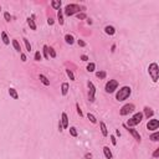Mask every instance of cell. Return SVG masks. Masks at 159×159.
Instances as JSON below:
<instances>
[{"instance_id":"43","label":"cell","mask_w":159,"mask_h":159,"mask_svg":"<svg viewBox=\"0 0 159 159\" xmlns=\"http://www.w3.org/2000/svg\"><path fill=\"white\" fill-rule=\"evenodd\" d=\"M85 158H86V159H91V158H92V154H91V153H87V154L85 155Z\"/></svg>"},{"instance_id":"3","label":"cell","mask_w":159,"mask_h":159,"mask_svg":"<svg viewBox=\"0 0 159 159\" xmlns=\"http://www.w3.org/2000/svg\"><path fill=\"white\" fill-rule=\"evenodd\" d=\"M148 72H149V75H150L153 82H157L158 78H159V67H158V65L155 64V62L150 64L149 65V68H148Z\"/></svg>"},{"instance_id":"38","label":"cell","mask_w":159,"mask_h":159,"mask_svg":"<svg viewBox=\"0 0 159 159\" xmlns=\"http://www.w3.org/2000/svg\"><path fill=\"white\" fill-rule=\"evenodd\" d=\"M111 142H112V144H113V145H116L117 140H116V137H114V135H111Z\"/></svg>"},{"instance_id":"4","label":"cell","mask_w":159,"mask_h":159,"mask_svg":"<svg viewBox=\"0 0 159 159\" xmlns=\"http://www.w3.org/2000/svg\"><path fill=\"white\" fill-rule=\"evenodd\" d=\"M142 119H143V113H140V112H138V113H135L130 119H128L127 124L129 127H133V126H137L138 123H140L142 122Z\"/></svg>"},{"instance_id":"20","label":"cell","mask_w":159,"mask_h":159,"mask_svg":"<svg viewBox=\"0 0 159 159\" xmlns=\"http://www.w3.org/2000/svg\"><path fill=\"white\" fill-rule=\"evenodd\" d=\"M144 113H145V117H147L148 119H149V117H152V116L154 114V112H153L149 107H145V108H144Z\"/></svg>"},{"instance_id":"14","label":"cell","mask_w":159,"mask_h":159,"mask_svg":"<svg viewBox=\"0 0 159 159\" xmlns=\"http://www.w3.org/2000/svg\"><path fill=\"white\" fill-rule=\"evenodd\" d=\"M103 153H104V157L107 159H112V152L109 150L108 147H103Z\"/></svg>"},{"instance_id":"40","label":"cell","mask_w":159,"mask_h":159,"mask_svg":"<svg viewBox=\"0 0 159 159\" xmlns=\"http://www.w3.org/2000/svg\"><path fill=\"white\" fill-rule=\"evenodd\" d=\"M158 155H159V148H158V149H155V152L153 153V157H154V158H157Z\"/></svg>"},{"instance_id":"11","label":"cell","mask_w":159,"mask_h":159,"mask_svg":"<svg viewBox=\"0 0 159 159\" xmlns=\"http://www.w3.org/2000/svg\"><path fill=\"white\" fill-rule=\"evenodd\" d=\"M99 127H101L102 135H103V137H107V135H108V130H107V127H106L104 122H99Z\"/></svg>"},{"instance_id":"17","label":"cell","mask_w":159,"mask_h":159,"mask_svg":"<svg viewBox=\"0 0 159 159\" xmlns=\"http://www.w3.org/2000/svg\"><path fill=\"white\" fill-rule=\"evenodd\" d=\"M67 92H68V83H67V82H64L62 86H61V93L64 96H66Z\"/></svg>"},{"instance_id":"9","label":"cell","mask_w":159,"mask_h":159,"mask_svg":"<svg viewBox=\"0 0 159 159\" xmlns=\"http://www.w3.org/2000/svg\"><path fill=\"white\" fill-rule=\"evenodd\" d=\"M61 124H62V128H64V129H67V128H68V117H67V114H66L65 112L61 114Z\"/></svg>"},{"instance_id":"10","label":"cell","mask_w":159,"mask_h":159,"mask_svg":"<svg viewBox=\"0 0 159 159\" xmlns=\"http://www.w3.org/2000/svg\"><path fill=\"white\" fill-rule=\"evenodd\" d=\"M128 132H129V133L134 137V139H137L138 142H140V134H139L135 129H133V128H128Z\"/></svg>"},{"instance_id":"8","label":"cell","mask_w":159,"mask_h":159,"mask_svg":"<svg viewBox=\"0 0 159 159\" xmlns=\"http://www.w3.org/2000/svg\"><path fill=\"white\" fill-rule=\"evenodd\" d=\"M88 88H90V101L93 102L95 101V95H96V87L92 82H88Z\"/></svg>"},{"instance_id":"21","label":"cell","mask_w":159,"mask_h":159,"mask_svg":"<svg viewBox=\"0 0 159 159\" xmlns=\"http://www.w3.org/2000/svg\"><path fill=\"white\" fill-rule=\"evenodd\" d=\"M51 6H52L54 9L59 10V9H60V6H61V1H60V0H54V1L51 3Z\"/></svg>"},{"instance_id":"31","label":"cell","mask_w":159,"mask_h":159,"mask_svg":"<svg viewBox=\"0 0 159 159\" xmlns=\"http://www.w3.org/2000/svg\"><path fill=\"white\" fill-rule=\"evenodd\" d=\"M70 134H71L72 137H77V130H76V128L70 127Z\"/></svg>"},{"instance_id":"25","label":"cell","mask_w":159,"mask_h":159,"mask_svg":"<svg viewBox=\"0 0 159 159\" xmlns=\"http://www.w3.org/2000/svg\"><path fill=\"white\" fill-rule=\"evenodd\" d=\"M95 68H96V65L93 64V62H90V64L87 65V71H88V72H93Z\"/></svg>"},{"instance_id":"36","label":"cell","mask_w":159,"mask_h":159,"mask_svg":"<svg viewBox=\"0 0 159 159\" xmlns=\"http://www.w3.org/2000/svg\"><path fill=\"white\" fill-rule=\"evenodd\" d=\"M76 108H77V113L80 114V117H82V116H83V113H82V111H81V108H80L78 103H76Z\"/></svg>"},{"instance_id":"35","label":"cell","mask_w":159,"mask_h":159,"mask_svg":"<svg viewBox=\"0 0 159 159\" xmlns=\"http://www.w3.org/2000/svg\"><path fill=\"white\" fill-rule=\"evenodd\" d=\"M4 19H5L6 21H10V20H11V15H10L9 13H4Z\"/></svg>"},{"instance_id":"24","label":"cell","mask_w":159,"mask_h":159,"mask_svg":"<svg viewBox=\"0 0 159 159\" xmlns=\"http://www.w3.org/2000/svg\"><path fill=\"white\" fill-rule=\"evenodd\" d=\"M96 76H97L98 78H101V80H102V78H106V76H107V73H106L104 71H98V72L96 73Z\"/></svg>"},{"instance_id":"18","label":"cell","mask_w":159,"mask_h":159,"mask_svg":"<svg viewBox=\"0 0 159 159\" xmlns=\"http://www.w3.org/2000/svg\"><path fill=\"white\" fill-rule=\"evenodd\" d=\"M1 39H3V42H4L5 45H9V44H10V40H9V37H8V35H6L5 31L1 32Z\"/></svg>"},{"instance_id":"39","label":"cell","mask_w":159,"mask_h":159,"mask_svg":"<svg viewBox=\"0 0 159 159\" xmlns=\"http://www.w3.org/2000/svg\"><path fill=\"white\" fill-rule=\"evenodd\" d=\"M21 61L23 62H26V55L25 54H21Z\"/></svg>"},{"instance_id":"41","label":"cell","mask_w":159,"mask_h":159,"mask_svg":"<svg viewBox=\"0 0 159 159\" xmlns=\"http://www.w3.org/2000/svg\"><path fill=\"white\" fill-rule=\"evenodd\" d=\"M81 60H82V61H88V57H87L86 55H82V56H81Z\"/></svg>"},{"instance_id":"23","label":"cell","mask_w":159,"mask_h":159,"mask_svg":"<svg viewBox=\"0 0 159 159\" xmlns=\"http://www.w3.org/2000/svg\"><path fill=\"white\" fill-rule=\"evenodd\" d=\"M13 46H14V49H15L18 52H20V51H21V47H20V44H19V41H18V40H13Z\"/></svg>"},{"instance_id":"12","label":"cell","mask_w":159,"mask_h":159,"mask_svg":"<svg viewBox=\"0 0 159 159\" xmlns=\"http://www.w3.org/2000/svg\"><path fill=\"white\" fill-rule=\"evenodd\" d=\"M104 32H106L107 35H111V36H112V35L116 34V29H114L113 26H109V25H108V26L104 28Z\"/></svg>"},{"instance_id":"27","label":"cell","mask_w":159,"mask_h":159,"mask_svg":"<svg viewBox=\"0 0 159 159\" xmlns=\"http://www.w3.org/2000/svg\"><path fill=\"white\" fill-rule=\"evenodd\" d=\"M44 57H45L46 60H49V57H50V56H49V46H46V45L44 46Z\"/></svg>"},{"instance_id":"1","label":"cell","mask_w":159,"mask_h":159,"mask_svg":"<svg viewBox=\"0 0 159 159\" xmlns=\"http://www.w3.org/2000/svg\"><path fill=\"white\" fill-rule=\"evenodd\" d=\"M130 93H132V88H130L129 86H124V87H122V88L117 92L116 99H117L118 102H122V101L127 99L128 97L130 96Z\"/></svg>"},{"instance_id":"29","label":"cell","mask_w":159,"mask_h":159,"mask_svg":"<svg viewBox=\"0 0 159 159\" xmlns=\"http://www.w3.org/2000/svg\"><path fill=\"white\" fill-rule=\"evenodd\" d=\"M149 139H150V140H153V142H157V140L159 139V133H158V132H155L154 134H152V135H150V138H149Z\"/></svg>"},{"instance_id":"7","label":"cell","mask_w":159,"mask_h":159,"mask_svg":"<svg viewBox=\"0 0 159 159\" xmlns=\"http://www.w3.org/2000/svg\"><path fill=\"white\" fill-rule=\"evenodd\" d=\"M159 127V121L158 119H149V122L147 123V128L149 130H154V129H158Z\"/></svg>"},{"instance_id":"22","label":"cell","mask_w":159,"mask_h":159,"mask_svg":"<svg viewBox=\"0 0 159 159\" xmlns=\"http://www.w3.org/2000/svg\"><path fill=\"white\" fill-rule=\"evenodd\" d=\"M28 24H29V26L31 28V30H36V24H35V21H34V18H29V19H28Z\"/></svg>"},{"instance_id":"42","label":"cell","mask_w":159,"mask_h":159,"mask_svg":"<svg viewBox=\"0 0 159 159\" xmlns=\"http://www.w3.org/2000/svg\"><path fill=\"white\" fill-rule=\"evenodd\" d=\"M47 23H49V25H54V19H52V18H50V19L47 20Z\"/></svg>"},{"instance_id":"26","label":"cell","mask_w":159,"mask_h":159,"mask_svg":"<svg viewBox=\"0 0 159 159\" xmlns=\"http://www.w3.org/2000/svg\"><path fill=\"white\" fill-rule=\"evenodd\" d=\"M23 40H24V44H25V46H26V50H28V51L30 52V51H31V45H30L29 40H28V39H25V37H24Z\"/></svg>"},{"instance_id":"6","label":"cell","mask_w":159,"mask_h":159,"mask_svg":"<svg viewBox=\"0 0 159 159\" xmlns=\"http://www.w3.org/2000/svg\"><path fill=\"white\" fill-rule=\"evenodd\" d=\"M134 104L133 103H128V104H124L122 108H121V111H119V113H121V116H127L129 114L130 112H133L134 111Z\"/></svg>"},{"instance_id":"32","label":"cell","mask_w":159,"mask_h":159,"mask_svg":"<svg viewBox=\"0 0 159 159\" xmlns=\"http://www.w3.org/2000/svg\"><path fill=\"white\" fill-rule=\"evenodd\" d=\"M87 118H88V119H90V121H91L92 123H96V122H97L96 117L93 116V114H91V113H88V114H87Z\"/></svg>"},{"instance_id":"13","label":"cell","mask_w":159,"mask_h":159,"mask_svg":"<svg viewBox=\"0 0 159 159\" xmlns=\"http://www.w3.org/2000/svg\"><path fill=\"white\" fill-rule=\"evenodd\" d=\"M39 78H40V81H41L45 86H50V80H49L45 75H40V76H39Z\"/></svg>"},{"instance_id":"34","label":"cell","mask_w":159,"mask_h":159,"mask_svg":"<svg viewBox=\"0 0 159 159\" xmlns=\"http://www.w3.org/2000/svg\"><path fill=\"white\" fill-rule=\"evenodd\" d=\"M41 57H42V56H41L40 51H36V52H35V60H36V61H40Z\"/></svg>"},{"instance_id":"44","label":"cell","mask_w":159,"mask_h":159,"mask_svg":"<svg viewBox=\"0 0 159 159\" xmlns=\"http://www.w3.org/2000/svg\"><path fill=\"white\" fill-rule=\"evenodd\" d=\"M116 135H118V137H121V132H119V130H118V129H117V130H116Z\"/></svg>"},{"instance_id":"16","label":"cell","mask_w":159,"mask_h":159,"mask_svg":"<svg viewBox=\"0 0 159 159\" xmlns=\"http://www.w3.org/2000/svg\"><path fill=\"white\" fill-rule=\"evenodd\" d=\"M9 95H10V97H13L14 99H18L19 98V95H18V92H16L15 88H9Z\"/></svg>"},{"instance_id":"30","label":"cell","mask_w":159,"mask_h":159,"mask_svg":"<svg viewBox=\"0 0 159 159\" xmlns=\"http://www.w3.org/2000/svg\"><path fill=\"white\" fill-rule=\"evenodd\" d=\"M66 72H67V76L70 77V80H71V81H75V75H73V72H72L71 70H66Z\"/></svg>"},{"instance_id":"5","label":"cell","mask_w":159,"mask_h":159,"mask_svg":"<svg viewBox=\"0 0 159 159\" xmlns=\"http://www.w3.org/2000/svg\"><path fill=\"white\" fill-rule=\"evenodd\" d=\"M118 87V82L116 80H109L107 83H106V92L107 93H113Z\"/></svg>"},{"instance_id":"2","label":"cell","mask_w":159,"mask_h":159,"mask_svg":"<svg viewBox=\"0 0 159 159\" xmlns=\"http://www.w3.org/2000/svg\"><path fill=\"white\" fill-rule=\"evenodd\" d=\"M80 9L81 8L77 4H68V5H66V8L64 9V13L65 15H67V16H72L76 13H80Z\"/></svg>"},{"instance_id":"19","label":"cell","mask_w":159,"mask_h":159,"mask_svg":"<svg viewBox=\"0 0 159 159\" xmlns=\"http://www.w3.org/2000/svg\"><path fill=\"white\" fill-rule=\"evenodd\" d=\"M57 19H59L60 25H64V15H62V10L61 9H59V11H57Z\"/></svg>"},{"instance_id":"28","label":"cell","mask_w":159,"mask_h":159,"mask_svg":"<svg viewBox=\"0 0 159 159\" xmlns=\"http://www.w3.org/2000/svg\"><path fill=\"white\" fill-rule=\"evenodd\" d=\"M49 55H50V57H52V59L56 57V51L54 50V47H49Z\"/></svg>"},{"instance_id":"45","label":"cell","mask_w":159,"mask_h":159,"mask_svg":"<svg viewBox=\"0 0 159 159\" xmlns=\"http://www.w3.org/2000/svg\"><path fill=\"white\" fill-rule=\"evenodd\" d=\"M0 10H1V6H0Z\"/></svg>"},{"instance_id":"37","label":"cell","mask_w":159,"mask_h":159,"mask_svg":"<svg viewBox=\"0 0 159 159\" xmlns=\"http://www.w3.org/2000/svg\"><path fill=\"white\" fill-rule=\"evenodd\" d=\"M77 44H78V46H81V47H85V46H86V42H85V41H82V40H78V41H77Z\"/></svg>"},{"instance_id":"15","label":"cell","mask_w":159,"mask_h":159,"mask_svg":"<svg viewBox=\"0 0 159 159\" xmlns=\"http://www.w3.org/2000/svg\"><path fill=\"white\" fill-rule=\"evenodd\" d=\"M65 41H66L68 45H72V44L75 42V39H73V36H72V35L67 34V35H65Z\"/></svg>"},{"instance_id":"33","label":"cell","mask_w":159,"mask_h":159,"mask_svg":"<svg viewBox=\"0 0 159 159\" xmlns=\"http://www.w3.org/2000/svg\"><path fill=\"white\" fill-rule=\"evenodd\" d=\"M77 18H78L80 20H83V19H87V16H86V14H85V13H81V14L78 13V14H77Z\"/></svg>"}]
</instances>
